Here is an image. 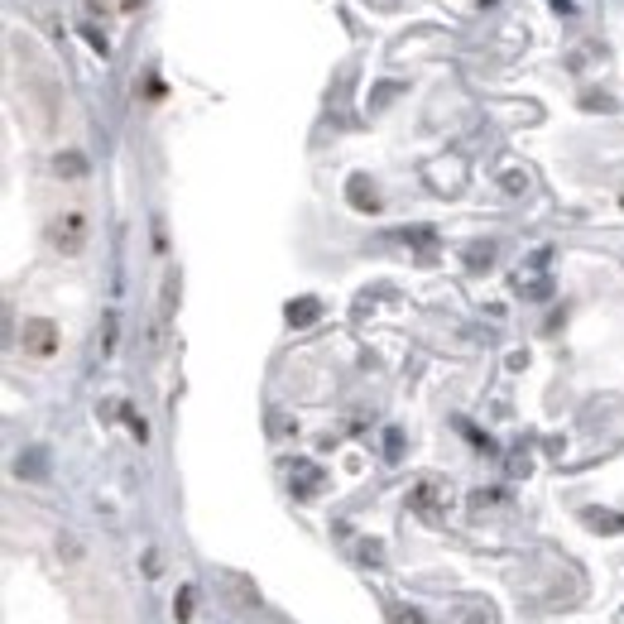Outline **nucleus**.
Returning <instances> with one entry per match:
<instances>
[{"mask_svg": "<svg viewBox=\"0 0 624 624\" xmlns=\"http://www.w3.org/2000/svg\"><path fill=\"white\" fill-rule=\"evenodd\" d=\"M49 241L63 255H82V245H87V217H82V211H63L49 226Z\"/></svg>", "mask_w": 624, "mask_h": 624, "instance_id": "f257e3e1", "label": "nucleus"}, {"mask_svg": "<svg viewBox=\"0 0 624 624\" xmlns=\"http://www.w3.org/2000/svg\"><path fill=\"white\" fill-rule=\"evenodd\" d=\"M408 504H414L418 514H428V519H438V514L452 504V494H446V486L442 480H418L414 486V494H408Z\"/></svg>", "mask_w": 624, "mask_h": 624, "instance_id": "f03ea898", "label": "nucleus"}, {"mask_svg": "<svg viewBox=\"0 0 624 624\" xmlns=\"http://www.w3.org/2000/svg\"><path fill=\"white\" fill-rule=\"evenodd\" d=\"M20 341H25V351L29 356H53L58 351V327L53 322H43V317H34V322H25V332H20Z\"/></svg>", "mask_w": 624, "mask_h": 624, "instance_id": "7ed1b4c3", "label": "nucleus"}, {"mask_svg": "<svg viewBox=\"0 0 624 624\" xmlns=\"http://www.w3.org/2000/svg\"><path fill=\"white\" fill-rule=\"evenodd\" d=\"M317 298H298V303H288V322L293 327H308V322H317Z\"/></svg>", "mask_w": 624, "mask_h": 624, "instance_id": "20e7f679", "label": "nucleus"}, {"mask_svg": "<svg viewBox=\"0 0 624 624\" xmlns=\"http://www.w3.org/2000/svg\"><path fill=\"white\" fill-rule=\"evenodd\" d=\"M173 615H178V620H193V591H178V600H173Z\"/></svg>", "mask_w": 624, "mask_h": 624, "instance_id": "39448f33", "label": "nucleus"}, {"mask_svg": "<svg viewBox=\"0 0 624 624\" xmlns=\"http://www.w3.org/2000/svg\"><path fill=\"white\" fill-rule=\"evenodd\" d=\"M63 169H67V178H77V173H82V159H77V154H67V159L58 154V173H63Z\"/></svg>", "mask_w": 624, "mask_h": 624, "instance_id": "423d86ee", "label": "nucleus"}]
</instances>
